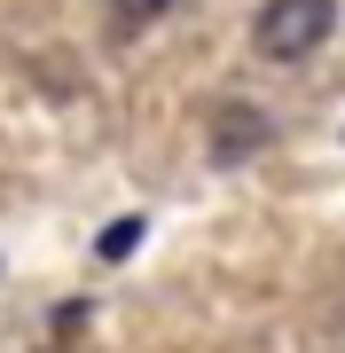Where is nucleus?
<instances>
[{
	"instance_id": "f257e3e1",
	"label": "nucleus",
	"mask_w": 345,
	"mask_h": 353,
	"mask_svg": "<svg viewBox=\"0 0 345 353\" xmlns=\"http://www.w3.org/2000/svg\"><path fill=\"white\" fill-rule=\"evenodd\" d=\"M330 32H337V0H267V8L251 16V48L267 55V63H298V55H314Z\"/></svg>"
},
{
	"instance_id": "f03ea898",
	"label": "nucleus",
	"mask_w": 345,
	"mask_h": 353,
	"mask_svg": "<svg viewBox=\"0 0 345 353\" xmlns=\"http://www.w3.org/2000/svg\"><path fill=\"white\" fill-rule=\"evenodd\" d=\"M275 141V118L259 110V102H228L220 110V126H212V157L220 165H243V157H259Z\"/></svg>"
},
{
	"instance_id": "7ed1b4c3",
	"label": "nucleus",
	"mask_w": 345,
	"mask_h": 353,
	"mask_svg": "<svg viewBox=\"0 0 345 353\" xmlns=\"http://www.w3.org/2000/svg\"><path fill=\"white\" fill-rule=\"evenodd\" d=\"M180 0H110V24L118 32H141V24H157V16H173Z\"/></svg>"
},
{
	"instance_id": "20e7f679",
	"label": "nucleus",
	"mask_w": 345,
	"mask_h": 353,
	"mask_svg": "<svg viewBox=\"0 0 345 353\" xmlns=\"http://www.w3.org/2000/svg\"><path fill=\"white\" fill-rule=\"evenodd\" d=\"M134 243H141V220H110L94 252H103V259H134Z\"/></svg>"
}]
</instances>
